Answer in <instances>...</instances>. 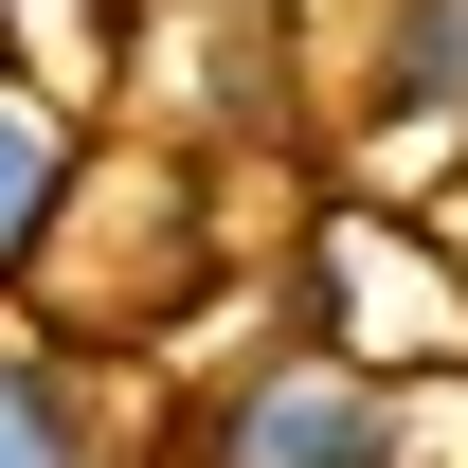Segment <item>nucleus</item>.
<instances>
[{
  "label": "nucleus",
  "mask_w": 468,
  "mask_h": 468,
  "mask_svg": "<svg viewBox=\"0 0 468 468\" xmlns=\"http://www.w3.org/2000/svg\"><path fill=\"white\" fill-rule=\"evenodd\" d=\"M180 468H414V378L324 343V324H289V343H252L180 414Z\"/></svg>",
  "instance_id": "obj_1"
},
{
  "label": "nucleus",
  "mask_w": 468,
  "mask_h": 468,
  "mask_svg": "<svg viewBox=\"0 0 468 468\" xmlns=\"http://www.w3.org/2000/svg\"><path fill=\"white\" fill-rule=\"evenodd\" d=\"M360 144L378 163H468V0H378L360 18Z\"/></svg>",
  "instance_id": "obj_2"
},
{
  "label": "nucleus",
  "mask_w": 468,
  "mask_h": 468,
  "mask_svg": "<svg viewBox=\"0 0 468 468\" xmlns=\"http://www.w3.org/2000/svg\"><path fill=\"white\" fill-rule=\"evenodd\" d=\"M72 198H90V126H72L37 72L0 55V306H18V289L72 252Z\"/></svg>",
  "instance_id": "obj_3"
},
{
  "label": "nucleus",
  "mask_w": 468,
  "mask_h": 468,
  "mask_svg": "<svg viewBox=\"0 0 468 468\" xmlns=\"http://www.w3.org/2000/svg\"><path fill=\"white\" fill-rule=\"evenodd\" d=\"M0 468H126L90 343L72 324H18V306H0Z\"/></svg>",
  "instance_id": "obj_4"
}]
</instances>
